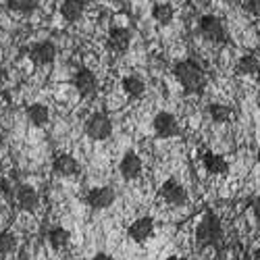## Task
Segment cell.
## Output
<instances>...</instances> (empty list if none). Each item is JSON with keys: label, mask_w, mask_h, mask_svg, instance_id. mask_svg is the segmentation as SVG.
Instances as JSON below:
<instances>
[{"label": "cell", "mask_w": 260, "mask_h": 260, "mask_svg": "<svg viewBox=\"0 0 260 260\" xmlns=\"http://www.w3.org/2000/svg\"><path fill=\"white\" fill-rule=\"evenodd\" d=\"M173 73H175V79L183 85L185 92H200L206 85V75L204 69L196 60H179L175 67H173Z\"/></svg>", "instance_id": "cell-1"}, {"label": "cell", "mask_w": 260, "mask_h": 260, "mask_svg": "<svg viewBox=\"0 0 260 260\" xmlns=\"http://www.w3.org/2000/svg\"><path fill=\"white\" fill-rule=\"evenodd\" d=\"M221 244H223V227H221L219 216L212 212H206L196 227V246L202 250L208 246L221 248Z\"/></svg>", "instance_id": "cell-2"}, {"label": "cell", "mask_w": 260, "mask_h": 260, "mask_svg": "<svg viewBox=\"0 0 260 260\" xmlns=\"http://www.w3.org/2000/svg\"><path fill=\"white\" fill-rule=\"evenodd\" d=\"M85 134H88V138H92L96 142L108 140L113 134V123L104 113H94L88 121H85Z\"/></svg>", "instance_id": "cell-3"}, {"label": "cell", "mask_w": 260, "mask_h": 260, "mask_svg": "<svg viewBox=\"0 0 260 260\" xmlns=\"http://www.w3.org/2000/svg\"><path fill=\"white\" fill-rule=\"evenodd\" d=\"M200 34L208 42H214V44H223L227 40V29L223 25V21L214 15H204L200 19Z\"/></svg>", "instance_id": "cell-4"}, {"label": "cell", "mask_w": 260, "mask_h": 260, "mask_svg": "<svg viewBox=\"0 0 260 260\" xmlns=\"http://www.w3.org/2000/svg\"><path fill=\"white\" fill-rule=\"evenodd\" d=\"M158 193H160V198H162L165 202H169L171 206H183V204L187 202V191H185V187H183L179 181H175V179H167V181L160 185Z\"/></svg>", "instance_id": "cell-5"}, {"label": "cell", "mask_w": 260, "mask_h": 260, "mask_svg": "<svg viewBox=\"0 0 260 260\" xmlns=\"http://www.w3.org/2000/svg\"><path fill=\"white\" fill-rule=\"evenodd\" d=\"M73 85H75V90L79 92V96L83 98H90L96 94L98 90V77L94 71L90 69H79L75 75H73Z\"/></svg>", "instance_id": "cell-6"}, {"label": "cell", "mask_w": 260, "mask_h": 260, "mask_svg": "<svg viewBox=\"0 0 260 260\" xmlns=\"http://www.w3.org/2000/svg\"><path fill=\"white\" fill-rule=\"evenodd\" d=\"M152 125H154V134L158 138H162V140L179 136V123H177V119L173 117L171 113H158L154 117Z\"/></svg>", "instance_id": "cell-7"}, {"label": "cell", "mask_w": 260, "mask_h": 260, "mask_svg": "<svg viewBox=\"0 0 260 260\" xmlns=\"http://www.w3.org/2000/svg\"><path fill=\"white\" fill-rule=\"evenodd\" d=\"M127 233L136 244H144L154 233V221L150 219V216H140V219H136L132 225H129Z\"/></svg>", "instance_id": "cell-8"}, {"label": "cell", "mask_w": 260, "mask_h": 260, "mask_svg": "<svg viewBox=\"0 0 260 260\" xmlns=\"http://www.w3.org/2000/svg\"><path fill=\"white\" fill-rule=\"evenodd\" d=\"M115 198H117V193H115V189L113 187H94V189H90V193H88V204L94 208V210H104V208H108V206H113V202H115Z\"/></svg>", "instance_id": "cell-9"}, {"label": "cell", "mask_w": 260, "mask_h": 260, "mask_svg": "<svg viewBox=\"0 0 260 260\" xmlns=\"http://www.w3.org/2000/svg\"><path fill=\"white\" fill-rule=\"evenodd\" d=\"M119 173H121V177L127 179V181L138 179L142 175V158L136 152H127L119 162Z\"/></svg>", "instance_id": "cell-10"}, {"label": "cell", "mask_w": 260, "mask_h": 260, "mask_svg": "<svg viewBox=\"0 0 260 260\" xmlns=\"http://www.w3.org/2000/svg\"><path fill=\"white\" fill-rule=\"evenodd\" d=\"M79 171V162L71 154H56L52 160V173L58 177H71Z\"/></svg>", "instance_id": "cell-11"}, {"label": "cell", "mask_w": 260, "mask_h": 260, "mask_svg": "<svg viewBox=\"0 0 260 260\" xmlns=\"http://www.w3.org/2000/svg\"><path fill=\"white\" fill-rule=\"evenodd\" d=\"M132 44V31L125 27H115L108 34V48L113 52H125Z\"/></svg>", "instance_id": "cell-12"}, {"label": "cell", "mask_w": 260, "mask_h": 260, "mask_svg": "<svg viewBox=\"0 0 260 260\" xmlns=\"http://www.w3.org/2000/svg\"><path fill=\"white\" fill-rule=\"evenodd\" d=\"M15 200H17V204L23 210H34L38 206V202H40V196H38L36 187H31V185H19L15 189Z\"/></svg>", "instance_id": "cell-13"}, {"label": "cell", "mask_w": 260, "mask_h": 260, "mask_svg": "<svg viewBox=\"0 0 260 260\" xmlns=\"http://www.w3.org/2000/svg\"><path fill=\"white\" fill-rule=\"evenodd\" d=\"M29 56L38 64H50L56 58V48H54L52 42H40V44H36L29 50Z\"/></svg>", "instance_id": "cell-14"}, {"label": "cell", "mask_w": 260, "mask_h": 260, "mask_svg": "<svg viewBox=\"0 0 260 260\" xmlns=\"http://www.w3.org/2000/svg\"><path fill=\"white\" fill-rule=\"evenodd\" d=\"M202 162H204V169L212 175H227L229 173V162L225 160V156L221 154H214V152H206L202 156Z\"/></svg>", "instance_id": "cell-15"}, {"label": "cell", "mask_w": 260, "mask_h": 260, "mask_svg": "<svg viewBox=\"0 0 260 260\" xmlns=\"http://www.w3.org/2000/svg\"><path fill=\"white\" fill-rule=\"evenodd\" d=\"M83 9H85V3H83V0H62V5H60V15H62L64 21H69V23H75V21L81 19Z\"/></svg>", "instance_id": "cell-16"}, {"label": "cell", "mask_w": 260, "mask_h": 260, "mask_svg": "<svg viewBox=\"0 0 260 260\" xmlns=\"http://www.w3.org/2000/svg\"><path fill=\"white\" fill-rule=\"evenodd\" d=\"M27 119L36 127H44L48 123V119H50L48 106H44V104H31V106H27Z\"/></svg>", "instance_id": "cell-17"}, {"label": "cell", "mask_w": 260, "mask_h": 260, "mask_svg": "<svg viewBox=\"0 0 260 260\" xmlns=\"http://www.w3.org/2000/svg\"><path fill=\"white\" fill-rule=\"evenodd\" d=\"M123 90H125V94H127L129 98H140V96H144V92H146V83H144V79L138 77V75H127V77L123 79Z\"/></svg>", "instance_id": "cell-18"}, {"label": "cell", "mask_w": 260, "mask_h": 260, "mask_svg": "<svg viewBox=\"0 0 260 260\" xmlns=\"http://www.w3.org/2000/svg\"><path fill=\"white\" fill-rule=\"evenodd\" d=\"M208 115L214 123H229L231 117H233V108L229 104H219V102H214L208 106Z\"/></svg>", "instance_id": "cell-19"}, {"label": "cell", "mask_w": 260, "mask_h": 260, "mask_svg": "<svg viewBox=\"0 0 260 260\" xmlns=\"http://www.w3.org/2000/svg\"><path fill=\"white\" fill-rule=\"evenodd\" d=\"M71 240V233L64 229V227H54L48 231V244L54 248V250H62V248H67Z\"/></svg>", "instance_id": "cell-20"}, {"label": "cell", "mask_w": 260, "mask_h": 260, "mask_svg": "<svg viewBox=\"0 0 260 260\" xmlns=\"http://www.w3.org/2000/svg\"><path fill=\"white\" fill-rule=\"evenodd\" d=\"M237 73H242V75L260 73V60L254 54H244L240 60H237Z\"/></svg>", "instance_id": "cell-21"}, {"label": "cell", "mask_w": 260, "mask_h": 260, "mask_svg": "<svg viewBox=\"0 0 260 260\" xmlns=\"http://www.w3.org/2000/svg\"><path fill=\"white\" fill-rule=\"evenodd\" d=\"M152 17L160 25H169L173 21V17H175V9H173L169 3H158L152 7Z\"/></svg>", "instance_id": "cell-22"}, {"label": "cell", "mask_w": 260, "mask_h": 260, "mask_svg": "<svg viewBox=\"0 0 260 260\" xmlns=\"http://www.w3.org/2000/svg\"><path fill=\"white\" fill-rule=\"evenodd\" d=\"M17 248L15 235L9 231H0V254H11Z\"/></svg>", "instance_id": "cell-23"}, {"label": "cell", "mask_w": 260, "mask_h": 260, "mask_svg": "<svg viewBox=\"0 0 260 260\" xmlns=\"http://www.w3.org/2000/svg\"><path fill=\"white\" fill-rule=\"evenodd\" d=\"M7 7L15 13H29L36 7V0H7Z\"/></svg>", "instance_id": "cell-24"}, {"label": "cell", "mask_w": 260, "mask_h": 260, "mask_svg": "<svg viewBox=\"0 0 260 260\" xmlns=\"http://www.w3.org/2000/svg\"><path fill=\"white\" fill-rule=\"evenodd\" d=\"M246 9H248V13H252L254 17H260V0H248Z\"/></svg>", "instance_id": "cell-25"}, {"label": "cell", "mask_w": 260, "mask_h": 260, "mask_svg": "<svg viewBox=\"0 0 260 260\" xmlns=\"http://www.w3.org/2000/svg\"><path fill=\"white\" fill-rule=\"evenodd\" d=\"M0 189H3V193H5L7 198H11V196H13V187H11V181L3 179V181H0Z\"/></svg>", "instance_id": "cell-26"}, {"label": "cell", "mask_w": 260, "mask_h": 260, "mask_svg": "<svg viewBox=\"0 0 260 260\" xmlns=\"http://www.w3.org/2000/svg\"><path fill=\"white\" fill-rule=\"evenodd\" d=\"M252 212H254V216H256V219L260 221V196L252 200Z\"/></svg>", "instance_id": "cell-27"}, {"label": "cell", "mask_w": 260, "mask_h": 260, "mask_svg": "<svg viewBox=\"0 0 260 260\" xmlns=\"http://www.w3.org/2000/svg\"><path fill=\"white\" fill-rule=\"evenodd\" d=\"M92 260H113V258L108 256V254H104V252H98V254H96Z\"/></svg>", "instance_id": "cell-28"}, {"label": "cell", "mask_w": 260, "mask_h": 260, "mask_svg": "<svg viewBox=\"0 0 260 260\" xmlns=\"http://www.w3.org/2000/svg\"><path fill=\"white\" fill-rule=\"evenodd\" d=\"M7 81V69L3 67V64H0V85H3Z\"/></svg>", "instance_id": "cell-29"}, {"label": "cell", "mask_w": 260, "mask_h": 260, "mask_svg": "<svg viewBox=\"0 0 260 260\" xmlns=\"http://www.w3.org/2000/svg\"><path fill=\"white\" fill-rule=\"evenodd\" d=\"M167 260H185V258H181V256H169Z\"/></svg>", "instance_id": "cell-30"}, {"label": "cell", "mask_w": 260, "mask_h": 260, "mask_svg": "<svg viewBox=\"0 0 260 260\" xmlns=\"http://www.w3.org/2000/svg\"><path fill=\"white\" fill-rule=\"evenodd\" d=\"M254 256H256V260H260V248H256V252H254Z\"/></svg>", "instance_id": "cell-31"}, {"label": "cell", "mask_w": 260, "mask_h": 260, "mask_svg": "<svg viewBox=\"0 0 260 260\" xmlns=\"http://www.w3.org/2000/svg\"><path fill=\"white\" fill-rule=\"evenodd\" d=\"M256 160L260 162V148H258V152H256Z\"/></svg>", "instance_id": "cell-32"}, {"label": "cell", "mask_w": 260, "mask_h": 260, "mask_svg": "<svg viewBox=\"0 0 260 260\" xmlns=\"http://www.w3.org/2000/svg\"><path fill=\"white\" fill-rule=\"evenodd\" d=\"M3 169H5V165H3V158H0V173H3Z\"/></svg>", "instance_id": "cell-33"}]
</instances>
